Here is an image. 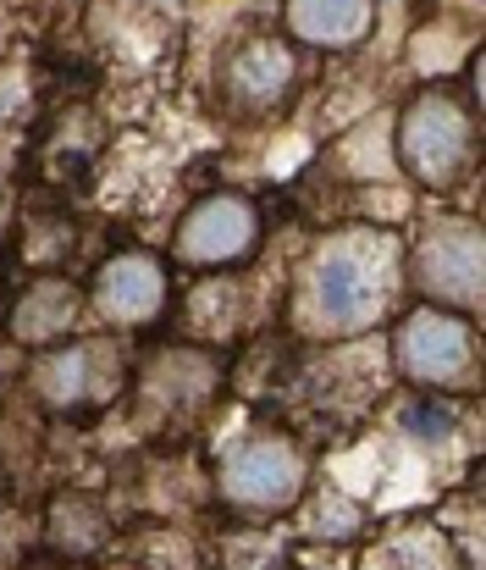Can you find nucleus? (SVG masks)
<instances>
[{"label":"nucleus","instance_id":"obj_6","mask_svg":"<svg viewBox=\"0 0 486 570\" xmlns=\"http://www.w3.org/2000/svg\"><path fill=\"white\" fill-rule=\"evenodd\" d=\"M420 277H426L432 294H448V299L470 305L476 288H482V244H476V233L470 227H437L426 238V249H420Z\"/></svg>","mask_w":486,"mask_h":570},{"label":"nucleus","instance_id":"obj_1","mask_svg":"<svg viewBox=\"0 0 486 570\" xmlns=\"http://www.w3.org/2000/svg\"><path fill=\"white\" fill-rule=\"evenodd\" d=\"M398 150L409 161V173L432 189L454 184L470 161V122L454 100H415L409 117H404V134H398Z\"/></svg>","mask_w":486,"mask_h":570},{"label":"nucleus","instance_id":"obj_10","mask_svg":"<svg viewBox=\"0 0 486 570\" xmlns=\"http://www.w3.org/2000/svg\"><path fill=\"white\" fill-rule=\"evenodd\" d=\"M72 311H78V299L67 283H39L28 294V305L17 311V338H56L72 322Z\"/></svg>","mask_w":486,"mask_h":570},{"label":"nucleus","instance_id":"obj_7","mask_svg":"<svg viewBox=\"0 0 486 570\" xmlns=\"http://www.w3.org/2000/svg\"><path fill=\"white\" fill-rule=\"evenodd\" d=\"M156 305H161V272H156V261L122 255V261L106 266V277H100V311H106V316L139 322V316H150Z\"/></svg>","mask_w":486,"mask_h":570},{"label":"nucleus","instance_id":"obj_9","mask_svg":"<svg viewBox=\"0 0 486 570\" xmlns=\"http://www.w3.org/2000/svg\"><path fill=\"white\" fill-rule=\"evenodd\" d=\"M288 22L316 45H348L365 33L370 0H288Z\"/></svg>","mask_w":486,"mask_h":570},{"label":"nucleus","instance_id":"obj_2","mask_svg":"<svg viewBox=\"0 0 486 570\" xmlns=\"http://www.w3.org/2000/svg\"><path fill=\"white\" fill-rule=\"evenodd\" d=\"M470 361H476L470 327L454 322L448 311H415L398 333V366L415 382H454L470 372Z\"/></svg>","mask_w":486,"mask_h":570},{"label":"nucleus","instance_id":"obj_3","mask_svg":"<svg viewBox=\"0 0 486 570\" xmlns=\"http://www.w3.org/2000/svg\"><path fill=\"white\" fill-rule=\"evenodd\" d=\"M387 288H381V272L370 261V249H326L321 266H316V311L331 327H365L376 311H381Z\"/></svg>","mask_w":486,"mask_h":570},{"label":"nucleus","instance_id":"obj_5","mask_svg":"<svg viewBox=\"0 0 486 570\" xmlns=\"http://www.w3.org/2000/svg\"><path fill=\"white\" fill-rule=\"evenodd\" d=\"M294 488H299V460L271 438L244 443L221 465V493L232 504H282V499H294Z\"/></svg>","mask_w":486,"mask_h":570},{"label":"nucleus","instance_id":"obj_8","mask_svg":"<svg viewBox=\"0 0 486 570\" xmlns=\"http://www.w3.org/2000/svg\"><path fill=\"white\" fill-rule=\"evenodd\" d=\"M288 78H294V61H288V50L271 45V39H255V45L227 67V89H232L238 100H249V106H266L271 95H282Z\"/></svg>","mask_w":486,"mask_h":570},{"label":"nucleus","instance_id":"obj_4","mask_svg":"<svg viewBox=\"0 0 486 570\" xmlns=\"http://www.w3.org/2000/svg\"><path fill=\"white\" fill-rule=\"evenodd\" d=\"M177 249L194 266H221L255 249V210L238 194H216L205 205H194L177 227Z\"/></svg>","mask_w":486,"mask_h":570},{"label":"nucleus","instance_id":"obj_11","mask_svg":"<svg viewBox=\"0 0 486 570\" xmlns=\"http://www.w3.org/2000/svg\"><path fill=\"white\" fill-rule=\"evenodd\" d=\"M404 421H409V432H426V438H437L448 415H443V410H409ZM448 426H454V421H448Z\"/></svg>","mask_w":486,"mask_h":570}]
</instances>
